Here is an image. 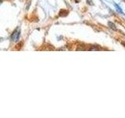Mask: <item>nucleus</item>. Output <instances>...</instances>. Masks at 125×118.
<instances>
[{
    "instance_id": "1",
    "label": "nucleus",
    "mask_w": 125,
    "mask_h": 118,
    "mask_svg": "<svg viewBox=\"0 0 125 118\" xmlns=\"http://www.w3.org/2000/svg\"><path fill=\"white\" fill-rule=\"evenodd\" d=\"M20 35H21V30L17 29L13 32V34L12 35V39H13V41H15V42L17 41L20 38Z\"/></svg>"
}]
</instances>
